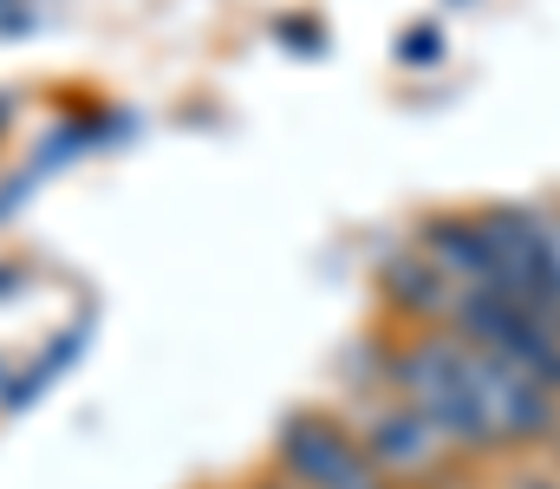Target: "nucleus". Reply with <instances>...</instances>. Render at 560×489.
<instances>
[{
  "label": "nucleus",
  "instance_id": "nucleus-1",
  "mask_svg": "<svg viewBox=\"0 0 560 489\" xmlns=\"http://www.w3.org/2000/svg\"><path fill=\"white\" fill-rule=\"evenodd\" d=\"M280 470H287L293 489H385V477L365 457V444L346 424L313 418V411L280 424Z\"/></svg>",
  "mask_w": 560,
  "mask_h": 489
},
{
  "label": "nucleus",
  "instance_id": "nucleus-2",
  "mask_svg": "<svg viewBox=\"0 0 560 489\" xmlns=\"http://www.w3.org/2000/svg\"><path fill=\"white\" fill-rule=\"evenodd\" d=\"M365 457H372L378 477H423V470H436V457H443V431H430L411 405H398V411L372 418Z\"/></svg>",
  "mask_w": 560,
  "mask_h": 489
},
{
  "label": "nucleus",
  "instance_id": "nucleus-3",
  "mask_svg": "<svg viewBox=\"0 0 560 489\" xmlns=\"http://www.w3.org/2000/svg\"><path fill=\"white\" fill-rule=\"evenodd\" d=\"M255 489H293V484H287V477H275V484H255Z\"/></svg>",
  "mask_w": 560,
  "mask_h": 489
}]
</instances>
